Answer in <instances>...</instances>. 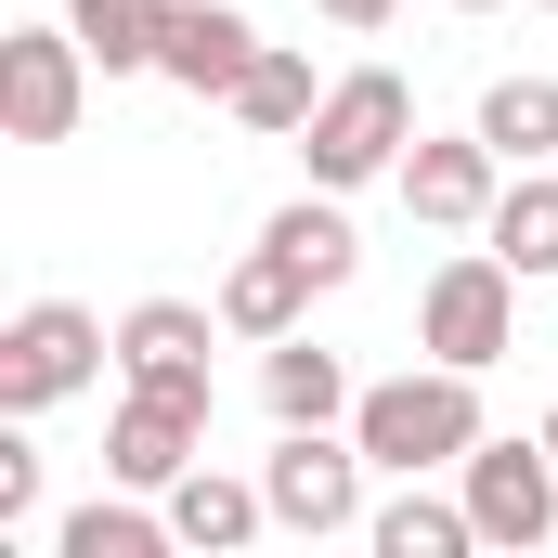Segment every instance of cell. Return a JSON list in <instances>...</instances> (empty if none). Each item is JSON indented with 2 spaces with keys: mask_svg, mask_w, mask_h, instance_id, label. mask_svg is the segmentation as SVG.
I'll list each match as a JSON object with an SVG mask.
<instances>
[{
  "mask_svg": "<svg viewBox=\"0 0 558 558\" xmlns=\"http://www.w3.org/2000/svg\"><path fill=\"white\" fill-rule=\"evenodd\" d=\"M481 377L468 364H403V377H377L364 403H351V441H364V468H390V481H441V468H468V441H481Z\"/></svg>",
  "mask_w": 558,
  "mask_h": 558,
  "instance_id": "obj_1",
  "label": "cell"
},
{
  "mask_svg": "<svg viewBox=\"0 0 558 558\" xmlns=\"http://www.w3.org/2000/svg\"><path fill=\"white\" fill-rule=\"evenodd\" d=\"M403 143H416V92L390 65H351V78H325V105L299 131V169L325 195H364V182H403Z\"/></svg>",
  "mask_w": 558,
  "mask_h": 558,
  "instance_id": "obj_2",
  "label": "cell"
},
{
  "mask_svg": "<svg viewBox=\"0 0 558 558\" xmlns=\"http://www.w3.org/2000/svg\"><path fill=\"white\" fill-rule=\"evenodd\" d=\"M105 364H118V325H105L92 299H26V312L0 325V416H52V403H78Z\"/></svg>",
  "mask_w": 558,
  "mask_h": 558,
  "instance_id": "obj_3",
  "label": "cell"
},
{
  "mask_svg": "<svg viewBox=\"0 0 558 558\" xmlns=\"http://www.w3.org/2000/svg\"><path fill=\"white\" fill-rule=\"evenodd\" d=\"M416 351H428V364L494 377V364L520 351V274H507L494 247H454V260L416 286Z\"/></svg>",
  "mask_w": 558,
  "mask_h": 558,
  "instance_id": "obj_4",
  "label": "cell"
},
{
  "mask_svg": "<svg viewBox=\"0 0 558 558\" xmlns=\"http://www.w3.org/2000/svg\"><path fill=\"white\" fill-rule=\"evenodd\" d=\"M260 494H274V533H299V546L377 520V507H364V441H351V428H274Z\"/></svg>",
  "mask_w": 558,
  "mask_h": 558,
  "instance_id": "obj_5",
  "label": "cell"
},
{
  "mask_svg": "<svg viewBox=\"0 0 558 558\" xmlns=\"http://www.w3.org/2000/svg\"><path fill=\"white\" fill-rule=\"evenodd\" d=\"M454 494H468L481 546H507V558L558 546V454H546V428H533V441L481 428V441H468V468H454Z\"/></svg>",
  "mask_w": 558,
  "mask_h": 558,
  "instance_id": "obj_6",
  "label": "cell"
},
{
  "mask_svg": "<svg viewBox=\"0 0 558 558\" xmlns=\"http://www.w3.org/2000/svg\"><path fill=\"white\" fill-rule=\"evenodd\" d=\"M92 39L78 26H13L0 39V131L13 143H65L78 131V105H92Z\"/></svg>",
  "mask_w": 558,
  "mask_h": 558,
  "instance_id": "obj_7",
  "label": "cell"
},
{
  "mask_svg": "<svg viewBox=\"0 0 558 558\" xmlns=\"http://www.w3.org/2000/svg\"><path fill=\"white\" fill-rule=\"evenodd\" d=\"M208 338H234L221 299H208V312H195V299H131V312H118V377H131V390H182V403H221V390H208Z\"/></svg>",
  "mask_w": 558,
  "mask_h": 558,
  "instance_id": "obj_8",
  "label": "cell"
},
{
  "mask_svg": "<svg viewBox=\"0 0 558 558\" xmlns=\"http://www.w3.org/2000/svg\"><path fill=\"white\" fill-rule=\"evenodd\" d=\"M494 195H507V156L481 131H416L403 143V208H416L428 234H481Z\"/></svg>",
  "mask_w": 558,
  "mask_h": 558,
  "instance_id": "obj_9",
  "label": "cell"
},
{
  "mask_svg": "<svg viewBox=\"0 0 558 558\" xmlns=\"http://www.w3.org/2000/svg\"><path fill=\"white\" fill-rule=\"evenodd\" d=\"M195 454H208V403H182V390H131V377H118V416H105V481L169 494Z\"/></svg>",
  "mask_w": 558,
  "mask_h": 558,
  "instance_id": "obj_10",
  "label": "cell"
},
{
  "mask_svg": "<svg viewBox=\"0 0 558 558\" xmlns=\"http://www.w3.org/2000/svg\"><path fill=\"white\" fill-rule=\"evenodd\" d=\"M260 65V26L234 13V0H182L169 13V52H156V78L169 92H195V105H234V78Z\"/></svg>",
  "mask_w": 558,
  "mask_h": 558,
  "instance_id": "obj_11",
  "label": "cell"
},
{
  "mask_svg": "<svg viewBox=\"0 0 558 558\" xmlns=\"http://www.w3.org/2000/svg\"><path fill=\"white\" fill-rule=\"evenodd\" d=\"M169 533H182V546H195V558H234V546H260V533H274V494L195 454V468L169 481Z\"/></svg>",
  "mask_w": 558,
  "mask_h": 558,
  "instance_id": "obj_12",
  "label": "cell"
},
{
  "mask_svg": "<svg viewBox=\"0 0 558 558\" xmlns=\"http://www.w3.org/2000/svg\"><path fill=\"white\" fill-rule=\"evenodd\" d=\"M312 299H325V286H312V274L274 247V234H260V247L221 274V325H234L247 351H274V338H299V325H312Z\"/></svg>",
  "mask_w": 558,
  "mask_h": 558,
  "instance_id": "obj_13",
  "label": "cell"
},
{
  "mask_svg": "<svg viewBox=\"0 0 558 558\" xmlns=\"http://www.w3.org/2000/svg\"><path fill=\"white\" fill-rule=\"evenodd\" d=\"M260 403H274V428H351L364 390H351V364H338V351H312V325H299V338L260 351Z\"/></svg>",
  "mask_w": 558,
  "mask_h": 558,
  "instance_id": "obj_14",
  "label": "cell"
},
{
  "mask_svg": "<svg viewBox=\"0 0 558 558\" xmlns=\"http://www.w3.org/2000/svg\"><path fill=\"white\" fill-rule=\"evenodd\" d=\"M182 533H169V494H92V507H65L52 520V558H169Z\"/></svg>",
  "mask_w": 558,
  "mask_h": 558,
  "instance_id": "obj_15",
  "label": "cell"
},
{
  "mask_svg": "<svg viewBox=\"0 0 558 558\" xmlns=\"http://www.w3.org/2000/svg\"><path fill=\"white\" fill-rule=\"evenodd\" d=\"M481 247H494L520 286H546V274H558V169H507V195H494Z\"/></svg>",
  "mask_w": 558,
  "mask_h": 558,
  "instance_id": "obj_16",
  "label": "cell"
},
{
  "mask_svg": "<svg viewBox=\"0 0 558 558\" xmlns=\"http://www.w3.org/2000/svg\"><path fill=\"white\" fill-rule=\"evenodd\" d=\"M312 105H325L312 52H299V39H260V65L234 78V131H260V143H299V131H312Z\"/></svg>",
  "mask_w": 558,
  "mask_h": 558,
  "instance_id": "obj_17",
  "label": "cell"
},
{
  "mask_svg": "<svg viewBox=\"0 0 558 558\" xmlns=\"http://www.w3.org/2000/svg\"><path fill=\"white\" fill-rule=\"evenodd\" d=\"M260 234H274V247H286V260H299L312 286H351V274H364V234H351V195H325V182H312V195H286V208L260 221Z\"/></svg>",
  "mask_w": 558,
  "mask_h": 558,
  "instance_id": "obj_18",
  "label": "cell"
},
{
  "mask_svg": "<svg viewBox=\"0 0 558 558\" xmlns=\"http://www.w3.org/2000/svg\"><path fill=\"white\" fill-rule=\"evenodd\" d=\"M364 546H377V558H468V546H481V520H468V494H428V481H403V494L364 520Z\"/></svg>",
  "mask_w": 558,
  "mask_h": 558,
  "instance_id": "obj_19",
  "label": "cell"
},
{
  "mask_svg": "<svg viewBox=\"0 0 558 558\" xmlns=\"http://www.w3.org/2000/svg\"><path fill=\"white\" fill-rule=\"evenodd\" d=\"M169 13H182V0H65V26L92 39V65H105V78H156Z\"/></svg>",
  "mask_w": 558,
  "mask_h": 558,
  "instance_id": "obj_20",
  "label": "cell"
},
{
  "mask_svg": "<svg viewBox=\"0 0 558 558\" xmlns=\"http://www.w3.org/2000/svg\"><path fill=\"white\" fill-rule=\"evenodd\" d=\"M468 131L494 143V156H507V169H558V78H494V92H481V118H468Z\"/></svg>",
  "mask_w": 558,
  "mask_h": 558,
  "instance_id": "obj_21",
  "label": "cell"
},
{
  "mask_svg": "<svg viewBox=\"0 0 558 558\" xmlns=\"http://www.w3.org/2000/svg\"><path fill=\"white\" fill-rule=\"evenodd\" d=\"M39 520V441H26V416H0V533H26Z\"/></svg>",
  "mask_w": 558,
  "mask_h": 558,
  "instance_id": "obj_22",
  "label": "cell"
},
{
  "mask_svg": "<svg viewBox=\"0 0 558 558\" xmlns=\"http://www.w3.org/2000/svg\"><path fill=\"white\" fill-rule=\"evenodd\" d=\"M312 13H325V26H351V39H377V26H390L403 0H312Z\"/></svg>",
  "mask_w": 558,
  "mask_h": 558,
  "instance_id": "obj_23",
  "label": "cell"
},
{
  "mask_svg": "<svg viewBox=\"0 0 558 558\" xmlns=\"http://www.w3.org/2000/svg\"><path fill=\"white\" fill-rule=\"evenodd\" d=\"M546 454H558V403H546Z\"/></svg>",
  "mask_w": 558,
  "mask_h": 558,
  "instance_id": "obj_24",
  "label": "cell"
},
{
  "mask_svg": "<svg viewBox=\"0 0 558 558\" xmlns=\"http://www.w3.org/2000/svg\"><path fill=\"white\" fill-rule=\"evenodd\" d=\"M454 13H494V0H454Z\"/></svg>",
  "mask_w": 558,
  "mask_h": 558,
  "instance_id": "obj_25",
  "label": "cell"
},
{
  "mask_svg": "<svg viewBox=\"0 0 558 558\" xmlns=\"http://www.w3.org/2000/svg\"><path fill=\"white\" fill-rule=\"evenodd\" d=\"M546 13H558V0H546Z\"/></svg>",
  "mask_w": 558,
  "mask_h": 558,
  "instance_id": "obj_26",
  "label": "cell"
}]
</instances>
